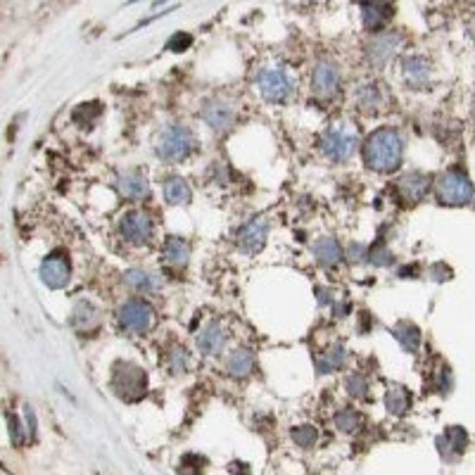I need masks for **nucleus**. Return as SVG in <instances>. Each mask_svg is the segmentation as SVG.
<instances>
[{"label": "nucleus", "instance_id": "f257e3e1", "mask_svg": "<svg viewBox=\"0 0 475 475\" xmlns=\"http://www.w3.org/2000/svg\"><path fill=\"white\" fill-rule=\"evenodd\" d=\"M401 152H404V143L394 128H378L364 143L366 164H369V169L381 174H390L399 167Z\"/></svg>", "mask_w": 475, "mask_h": 475}, {"label": "nucleus", "instance_id": "f03ea898", "mask_svg": "<svg viewBox=\"0 0 475 475\" xmlns=\"http://www.w3.org/2000/svg\"><path fill=\"white\" fill-rule=\"evenodd\" d=\"M257 88L264 100L281 105V103L292 100V95H295V90H297V83L285 67H264V69H259V74H257Z\"/></svg>", "mask_w": 475, "mask_h": 475}, {"label": "nucleus", "instance_id": "7ed1b4c3", "mask_svg": "<svg viewBox=\"0 0 475 475\" xmlns=\"http://www.w3.org/2000/svg\"><path fill=\"white\" fill-rule=\"evenodd\" d=\"M195 150V135L190 133V128L181 126V124H172L160 133L157 138V155L164 162H181L185 157H190V152Z\"/></svg>", "mask_w": 475, "mask_h": 475}, {"label": "nucleus", "instance_id": "20e7f679", "mask_svg": "<svg viewBox=\"0 0 475 475\" xmlns=\"http://www.w3.org/2000/svg\"><path fill=\"white\" fill-rule=\"evenodd\" d=\"M112 390L117 392V397L138 401L145 397V390H148V373L133 364H117L112 373Z\"/></svg>", "mask_w": 475, "mask_h": 475}, {"label": "nucleus", "instance_id": "39448f33", "mask_svg": "<svg viewBox=\"0 0 475 475\" xmlns=\"http://www.w3.org/2000/svg\"><path fill=\"white\" fill-rule=\"evenodd\" d=\"M356 143H359V138H356V131L352 126L333 124V126L324 133V138H321V150H324V155L328 160L344 162L354 155Z\"/></svg>", "mask_w": 475, "mask_h": 475}, {"label": "nucleus", "instance_id": "423d86ee", "mask_svg": "<svg viewBox=\"0 0 475 475\" xmlns=\"http://www.w3.org/2000/svg\"><path fill=\"white\" fill-rule=\"evenodd\" d=\"M438 197L444 205H466L473 200V183L459 169H451L438 181Z\"/></svg>", "mask_w": 475, "mask_h": 475}, {"label": "nucleus", "instance_id": "0eeeda50", "mask_svg": "<svg viewBox=\"0 0 475 475\" xmlns=\"http://www.w3.org/2000/svg\"><path fill=\"white\" fill-rule=\"evenodd\" d=\"M404 38L394 31H381L378 36H373L369 45H366V58L373 67H385L388 62H392L399 55Z\"/></svg>", "mask_w": 475, "mask_h": 475}, {"label": "nucleus", "instance_id": "6e6552de", "mask_svg": "<svg viewBox=\"0 0 475 475\" xmlns=\"http://www.w3.org/2000/svg\"><path fill=\"white\" fill-rule=\"evenodd\" d=\"M155 321V312L143 299H128L119 307V324L131 333H148Z\"/></svg>", "mask_w": 475, "mask_h": 475}, {"label": "nucleus", "instance_id": "1a4fd4ad", "mask_svg": "<svg viewBox=\"0 0 475 475\" xmlns=\"http://www.w3.org/2000/svg\"><path fill=\"white\" fill-rule=\"evenodd\" d=\"M119 233L126 242H133V245H143V242H150L152 238V222L145 212H126L122 219H119Z\"/></svg>", "mask_w": 475, "mask_h": 475}, {"label": "nucleus", "instance_id": "9d476101", "mask_svg": "<svg viewBox=\"0 0 475 475\" xmlns=\"http://www.w3.org/2000/svg\"><path fill=\"white\" fill-rule=\"evenodd\" d=\"M69 274H72L69 259H67L62 252H53L50 257L43 259V264H41V281L48 288H53V290H60V288H65L67 283H69Z\"/></svg>", "mask_w": 475, "mask_h": 475}, {"label": "nucleus", "instance_id": "9b49d317", "mask_svg": "<svg viewBox=\"0 0 475 475\" xmlns=\"http://www.w3.org/2000/svg\"><path fill=\"white\" fill-rule=\"evenodd\" d=\"M340 88V69L333 62H321L316 65L312 74V90L319 98H333Z\"/></svg>", "mask_w": 475, "mask_h": 475}, {"label": "nucleus", "instance_id": "f8f14e48", "mask_svg": "<svg viewBox=\"0 0 475 475\" xmlns=\"http://www.w3.org/2000/svg\"><path fill=\"white\" fill-rule=\"evenodd\" d=\"M269 224L264 219H252L238 231V247L245 254H257L267 242Z\"/></svg>", "mask_w": 475, "mask_h": 475}, {"label": "nucleus", "instance_id": "ddd939ff", "mask_svg": "<svg viewBox=\"0 0 475 475\" xmlns=\"http://www.w3.org/2000/svg\"><path fill=\"white\" fill-rule=\"evenodd\" d=\"M200 117L205 119V122L209 124V128H214L217 133L231 131V128H233V124H235L233 107L222 103V100H212V103H207L205 107H202Z\"/></svg>", "mask_w": 475, "mask_h": 475}, {"label": "nucleus", "instance_id": "4468645a", "mask_svg": "<svg viewBox=\"0 0 475 475\" xmlns=\"http://www.w3.org/2000/svg\"><path fill=\"white\" fill-rule=\"evenodd\" d=\"M466 444H468V435L459 426L447 428V431L438 438L440 454H442L444 461H454L456 456L463 454V451H466Z\"/></svg>", "mask_w": 475, "mask_h": 475}, {"label": "nucleus", "instance_id": "2eb2a0df", "mask_svg": "<svg viewBox=\"0 0 475 475\" xmlns=\"http://www.w3.org/2000/svg\"><path fill=\"white\" fill-rule=\"evenodd\" d=\"M390 17H392L390 0H369V3H364V26L369 31H383Z\"/></svg>", "mask_w": 475, "mask_h": 475}, {"label": "nucleus", "instance_id": "dca6fc26", "mask_svg": "<svg viewBox=\"0 0 475 475\" xmlns=\"http://www.w3.org/2000/svg\"><path fill=\"white\" fill-rule=\"evenodd\" d=\"M119 190H122L124 197L128 200H143V197L150 195V181L143 176L140 172H126L122 174L117 181Z\"/></svg>", "mask_w": 475, "mask_h": 475}, {"label": "nucleus", "instance_id": "f3484780", "mask_svg": "<svg viewBox=\"0 0 475 475\" xmlns=\"http://www.w3.org/2000/svg\"><path fill=\"white\" fill-rule=\"evenodd\" d=\"M397 188L404 200H411V202H418L423 200V197L428 195V190H431V178L423 176V174H406V176H401L397 181Z\"/></svg>", "mask_w": 475, "mask_h": 475}, {"label": "nucleus", "instance_id": "a211bd4d", "mask_svg": "<svg viewBox=\"0 0 475 475\" xmlns=\"http://www.w3.org/2000/svg\"><path fill=\"white\" fill-rule=\"evenodd\" d=\"M224 342H226V333H224V328L217 324V321L207 324L205 328H202L200 335H197V349H200L202 354H207V356L222 352Z\"/></svg>", "mask_w": 475, "mask_h": 475}, {"label": "nucleus", "instance_id": "6ab92c4d", "mask_svg": "<svg viewBox=\"0 0 475 475\" xmlns=\"http://www.w3.org/2000/svg\"><path fill=\"white\" fill-rule=\"evenodd\" d=\"M314 257L326 267H338L342 262V247L335 238H319L312 245Z\"/></svg>", "mask_w": 475, "mask_h": 475}, {"label": "nucleus", "instance_id": "aec40b11", "mask_svg": "<svg viewBox=\"0 0 475 475\" xmlns=\"http://www.w3.org/2000/svg\"><path fill=\"white\" fill-rule=\"evenodd\" d=\"M162 254H164V259H167V264H172V267H185L190 259V247L183 238L169 235L167 240H164Z\"/></svg>", "mask_w": 475, "mask_h": 475}, {"label": "nucleus", "instance_id": "412c9836", "mask_svg": "<svg viewBox=\"0 0 475 475\" xmlns=\"http://www.w3.org/2000/svg\"><path fill=\"white\" fill-rule=\"evenodd\" d=\"M226 371L231 378H247L254 371V354L250 349H235L226 359Z\"/></svg>", "mask_w": 475, "mask_h": 475}, {"label": "nucleus", "instance_id": "4be33fe9", "mask_svg": "<svg viewBox=\"0 0 475 475\" xmlns=\"http://www.w3.org/2000/svg\"><path fill=\"white\" fill-rule=\"evenodd\" d=\"M401 72H404V78L409 83L423 86V83L428 81V76H431V65H428V60H423L421 55H411V58H406L401 62Z\"/></svg>", "mask_w": 475, "mask_h": 475}, {"label": "nucleus", "instance_id": "5701e85b", "mask_svg": "<svg viewBox=\"0 0 475 475\" xmlns=\"http://www.w3.org/2000/svg\"><path fill=\"white\" fill-rule=\"evenodd\" d=\"M164 197H167L169 205H188L190 197H193V190H190V185L183 178L172 176L164 183Z\"/></svg>", "mask_w": 475, "mask_h": 475}, {"label": "nucleus", "instance_id": "b1692460", "mask_svg": "<svg viewBox=\"0 0 475 475\" xmlns=\"http://www.w3.org/2000/svg\"><path fill=\"white\" fill-rule=\"evenodd\" d=\"M392 335L397 338L401 347L406 349V352L416 354L418 347H421V333H418V328L414 324H409V321H401L392 328Z\"/></svg>", "mask_w": 475, "mask_h": 475}, {"label": "nucleus", "instance_id": "393cba45", "mask_svg": "<svg viewBox=\"0 0 475 475\" xmlns=\"http://www.w3.org/2000/svg\"><path fill=\"white\" fill-rule=\"evenodd\" d=\"M385 406H388L390 414H394V416L406 414V409L411 406L409 390H404L401 385H390L388 392H385Z\"/></svg>", "mask_w": 475, "mask_h": 475}, {"label": "nucleus", "instance_id": "a878e982", "mask_svg": "<svg viewBox=\"0 0 475 475\" xmlns=\"http://www.w3.org/2000/svg\"><path fill=\"white\" fill-rule=\"evenodd\" d=\"M356 100L364 110H376L385 103V93L381 90L378 83H364L359 90H356Z\"/></svg>", "mask_w": 475, "mask_h": 475}, {"label": "nucleus", "instance_id": "bb28decb", "mask_svg": "<svg viewBox=\"0 0 475 475\" xmlns=\"http://www.w3.org/2000/svg\"><path fill=\"white\" fill-rule=\"evenodd\" d=\"M344 359H347L344 344L342 342H335L324 356H319L316 366H319V373H328V371H333V369H340V366L344 364Z\"/></svg>", "mask_w": 475, "mask_h": 475}, {"label": "nucleus", "instance_id": "cd10ccee", "mask_svg": "<svg viewBox=\"0 0 475 475\" xmlns=\"http://www.w3.org/2000/svg\"><path fill=\"white\" fill-rule=\"evenodd\" d=\"M124 283H126L128 288H133V290H138V292L155 290V281H152V276L145 274V271H138V269L126 271V274H124Z\"/></svg>", "mask_w": 475, "mask_h": 475}, {"label": "nucleus", "instance_id": "c85d7f7f", "mask_svg": "<svg viewBox=\"0 0 475 475\" xmlns=\"http://www.w3.org/2000/svg\"><path fill=\"white\" fill-rule=\"evenodd\" d=\"M335 426L340 428L342 433H356L361 428V416L352 409H342L335 414Z\"/></svg>", "mask_w": 475, "mask_h": 475}, {"label": "nucleus", "instance_id": "c756f323", "mask_svg": "<svg viewBox=\"0 0 475 475\" xmlns=\"http://www.w3.org/2000/svg\"><path fill=\"white\" fill-rule=\"evenodd\" d=\"M344 388H347V392L352 394L356 399H366L369 397V381H366L361 373H352V376H347V381H344Z\"/></svg>", "mask_w": 475, "mask_h": 475}, {"label": "nucleus", "instance_id": "7c9ffc66", "mask_svg": "<svg viewBox=\"0 0 475 475\" xmlns=\"http://www.w3.org/2000/svg\"><path fill=\"white\" fill-rule=\"evenodd\" d=\"M100 112H103V107H100V103H88V105H81L74 110V115H72V119L78 124V126H86V124H90L93 119L100 117Z\"/></svg>", "mask_w": 475, "mask_h": 475}, {"label": "nucleus", "instance_id": "2f4dec72", "mask_svg": "<svg viewBox=\"0 0 475 475\" xmlns=\"http://www.w3.org/2000/svg\"><path fill=\"white\" fill-rule=\"evenodd\" d=\"M316 438H319V433H316L314 426H299L292 431V440H295V444L302 447V449H312L316 444Z\"/></svg>", "mask_w": 475, "mask_h": 475}, {"label": "nucleus", "instance_id": "473e14b6", "mask_svg": "<svg viewBox=\"0 0 475 475\" xmlns=\"http://www.w3.org/2000/svg\"><path fill=\"white\" fill-rule=\"evenodd\" d=\"M167 366L174 373H183L188 369V352L183 347H172L167 352Z\"/></svg>", "mask_w": 475, "mask_h": 475}, {"label": "nucleus", "instance_id": "72a5a7b5", "mask_svg": "<svg viewBox=\"0 0 475 475\" xmlns=\"http://www.w3.org/2000/svg\"><path fill=\"white\" fill-rule=\"evenodd\" d=\"M8 431H10V440H12L15 447H22L24 444V435H29V431L26 428H22L19 418L8 414Z\"/></svg>", "mask_w": 475, "mask_h": 475}, {"label": "nucleus", "instance_id": "f704fd0d", "mask_svg": "<svg viewBox=\"0 0 475 475\" xmlns=\"http://www.w3.org/2000/svg\"><path fill=\"white\" fill-rule=\"evenodd\" d=\"M74 321H76V326H81V328H90V321H98V312H95L90 304H78L76 307V312H74Z\"/></svg>", "mask_w": 475, "mask_h": 475}, {"label": "nucleus", "instance_id": "c9c22d12", "mask_svg": "<svg viewBox=\"0 0 475 475\" xmlns=\"http://www.w3.org/2000/svg\"><path fill=\"white\" fill-rule=\"evenodd\" d=\"M190 45H193V36L190 33H174L172 38H169L167 48L172 50V53H183V50H188Z\"/></svg>", "mask_w": 475, "mask_h": 475}, {"label": "nucleus", "instance_id": "e433bc0d", "mask_svg": "<svg viewBox=\"0 0 475 475\" xmlns=\"http://www.w3.org/2000/svg\"><path fill=\"white\" fill-rule=\"evenodd\" d=\"M366 257H369V262H371V264H376V267H388V264H392V254H390L383 245L371 247Z\"/></svg>", "mask_w": 475, "mask_h": 475}, {"label": "nucleus", "instance_id": "4c0bfd02", "mask_svg": "<svg viewBox=\"0 0 475 475\" xmlns=\"http://www.w3.org/2000/svg\"><path fill=\"white\" fill-rule=\"evenodd\" d=\"M435 388H438L440 392H449V388H451L449 369H440V376H438V381H435Z\"/></svg>", "mask_w": 475, "mask_h": 475}, {"label": "nucleus", "instance_id": "58836bf2", "mask_svg": "<svg viewBox=\"0 0 475 475\" xmlns=\"http://www.w3.org/2000/svg\"><path fill=\"white\" fill-rule=\"evenodd\" d=\"M24 418H26V431H29L31 438H36V414H33L29 404L24 406Z\"/></svg>", "mask_w": 475, "mask_h": 475}, {"label": "nucleus", "instance_id": "ea45409f", "mask_svg": "<svg viewBox=\"0 0 475 475\" xmlns=\"http://www.w3.org/2000/svg\"><path fill=\"white\" fill-rule=\"evenodd\" d=\"M364 252H366V247L356 242V245L349 247V259H354V262H359V259H361V254H364Z\"/></svg>", "mask_w": 475, "mask_h": 475}, {"label": "nucleus", "instance_id": "a19ab883", "mask_svg": "<svg viewBox=\"0 0 475 475\" xmlns=\"http://www.w3.org/2000/svg\"><path fill=\"white\" fill-rule=\"evenodd\" d=\"M473 3H475V0H473Z\"/></svg>", "mask_w": 475, "mask_h": 475}]
</instances>
